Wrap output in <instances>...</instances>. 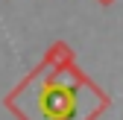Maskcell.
Returning a JSON list of instances; mask_svg holds the SVG:
<instances>
[{"label": "cell", "mask_w": 123, "mask_h": 120, "mask_svg": "<svg viewBox=\"0 0 123 120\" xmlns=\"http://www.w3.org/2000/svg\"><path fill=\"white\" fill-rule=\"evenodd\" d=\"M38 114L44 120H76L79 114V94L70 85L50 82L38 94Z\"/></svg>", "instance_id": "1"}]
</instances>
